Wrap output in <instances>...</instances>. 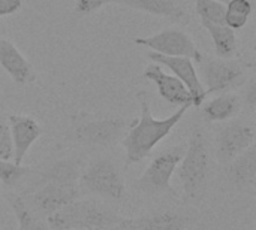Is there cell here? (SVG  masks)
<instances>
[{
	"label": "cell",
	"instance_id": "10",
	"mask_svg": "<svg viewBox=\"0 0 256 230\" xmlns=\"http://www.w3.org/2000/svg\"><path fill=\"white\" fill-rule=\"evenodd\" d=\"M134 42L136 45L147 46L150 51L162 54V55L189 57L194 61H196L198 57L201 55V51L198 49L194 39L186 31H183L182 28H176V27L165 28L152 36L135 37Z\"/></svg>",
	"mask_w": 256,
	"mask_h": 230
},
{
	"label": "cell",
	"instance_id": "1",
	"mask_svg": "<svg viewBox=\"0 0 256 230\" xmlns=\"http://www.w3.org/2000/svg\"><path fill=\"white\" fill-rule=\"evenodd\" d=\"M135 97L140 103L141 115L122 139V145L126 151L124 168H129L147 159L154 147L174 130V127L182 121V118L190 108L189 105L180 106L174 114L168 115L166 118L158 120L152 114L148 93L146 90H138Z\"/></svg>",
	"mask_w": 256,
	"mask_h": 230
},
{
	"label": "cell",
	"instance_id": "17",
	"mask_svg": "<svg viewBox=\"0 0 256 230\" xmlns=\"http://www.w3.org/2000/svg\"><path fill=\"white\" fill-rule=\"evenodd\" d=\"M228 180L238 190L254 192L256 186V145L237 156L226 166Z\"/></svg>",
	"mask_w": 256,
	"mask_h": 230
},
{
	"label": "cell",
	"instance_id": "3",
	"mask_svg": "<svg viewBox=\"0 0 256 230\" xmlns=\"http://www.w3.org/2000/svg\"><path fill=\"white\" fill-rule=\"evenodd\" d=\"M135 121L136 118L75 114L72 117L70 136L81 145L108 150L122 142Z\"/></svg>",
	"mask_w": 256,
	"mask_h": 230
},
{
	"label": "cell",
	"instance_id": "15",
	"mask_svg": "<svg viewBox=\"0 0 256 230\" xmlns=\"http://www.w3.org/2000/svg\"><path fill=\"white\" fill-rule=\"evenodd\" d=\"M0 66L18 85H27L36 81V70L33 64L12 40L4 37H0Z\"/></svg>",
	"mask_w": 256,
	"mask_h": 230
},
{
	"label": "cell",
	"instance_id": "28",
	"mask_svg": "<svg viewBox=\"0 0 256 230\" xmlns=\"http://www.w3.org/2000/svg\"><path fill=\"white\" fill-rule=\"evenodd\" d=\"M110 230H138L132 219H118V222Z\"/></svg>",
	"mask_w": 256,
	"mask_h": 230
},
{
	"label": "cell",
	"instance_id": "18",
	"mask_svg": "<svg viewBox=\"0 0 256 230\" xmlns=\"http://www.w3.org/2000/svg\"><path fill=\"white\" fill-rule=\"evenodd\" d=\"M202 118L207 123H224L237 117L242 111V99L238 94L228 91L202 102Z\"/></svg>",
	"mask_w": 256,
	"mask_h": 230
},
{
	"label": "cell",
	"instance_id": "6",
	"mask_svg": "<svg viewBox=\"0 0 256 230\" xmlns=\"http://www.w3.org/2000/svg\"><path fill=\"white\" fill-rule=\"evenodd\" d=\"M80 190L106 201L120 202L126 195V183L118 165L108 159L93 160L80 175Z\"/></svg>",
	"mask_w": 256,
	"mask_h": 230
},
{
	"label": "cell",
	"instance_id": "11",
	"mask_svg": "<svg viewBox=\"0 0 256 230\" xmlns=\"http://www.w3.org/2000/svg\"><path fill=\"white\" fill-rule=\"evenodd\" d=\"M147 57L153 61L160 64L162 67H168L176 78H178L186 88L189 90L192 99H194V106H201L202 102L207 99L206 90L200 81L195 63L189 57H171V55H162L153 51H148Z\"/></svg>",
	"mask_w": 256,
	"mask_h": 230
},
{
	"label": "cell",
	"instance_id": "26",
	"mask_svg": "<svg viewBox=\"0 0 256 230\" xmlns=\"http://www.w3.org/2000/svg\"><path fill=\"white\" fill-rule=\"evenodd\" d=\"M22 7V0H0V18L16 13Z\"/></svg>",
	"mask_w": 256,
	"mask_h": 230
},
{
	"label": "cell",
	"instance_id": "20",
	"mask_svg": "<svg viewBox=\"0 0 256 230\" xmlns=\"http://www.w3.org/2000/svg\"><path fill=\"white\" fill-rule=\"evenodd\" d=\"M202 27L210 33L214 45L216 57L220 58H236L238 52V39L236 30L230 28L226 24H210L201 22Z\"/></svg>",
	"mask_w": 256,
	"mask_h": 230
},
{
	"label": "cell",
	"instance_id": "25",
	"mask_svg": "<svg viewBox=\"0 0 256 230\" xmlns=\"http://www.w3.org/2000/svg\"><path fill=\"white\" fill-rule=\"evenodd\" d=\"M117 0H75V7H74V13L76 16H87L96 10H99L100 7L110 4V3H116Z\"/></svg>",
	"mask_w": 256,
	"mask_h": 230
},
{
	"label": "cell",
	"instance_id": "29",
	"mask_svg": "<svg viewBox=\"0 0 256 230\" xmlns=\"http://www.w3.org/2000/svg\"><path fill=\"white\" fill-rule=\"evenodd\" d=\"M2 228H3V220L0 219V230H2Z\"/></svg>",
	"mask_w": 256,
	"mask_h": 230
},
{
	"label": "cell",
	"instance_id": "16",
	"mask_svg": "<svg viewBox=\"0 0 256 230\" xmlns=\"http://www.w3.org/2000/svg\"><path fill=\"white\" fill-rule=\"evenodd\" d=\"M116 3L134 10L170 18L180 24L189 22V12L182 0H117Z\"/></svg>",
	"mask_w": 256,
	"mask_h": 230
},
{
	"label": "cell",
	"instance_id": "8",
	"mask_svg": "<svg viewBox=\"0 0 256 230\" xmlns=\"http://www.w3.org/2000/svg\"><path fill=\"white\" fill-rule=\"evenodd\" d=\"M81 190L78 183H63L54 180H38L30 192L28 205L42 217H48L80 199Z\"/></svg>",
	"mask_w": 256,
	"mask_h": 230
},
{
	"label": "cell",
	"instance_id": "4",
	"mask_svg": "<svg viewBox=\"0 0 256 230\" xmlns=\"http://www.w3.org/2000/svg\"><path fill=\"white\" fill-rule=\"evenodd\" d=\"M118 216L93 199H76L46 217L51 230H110Z\"/></svg>",
	"mask_w": 256,
	"mask_h": 230
},
{
	"label": "cell",
	"instance_id": "21",
	"mask_svg": "<svg viewBox=\"0 0 256 230\" xmlns=\"http://www.w3.org/2000/svg\"><path fill=\"white\" fill-rule=\"evenodd\" d=\"M225 12V24L232 30H242L246 27L249 16L252 15L254 4L250 0H228Z\"/></svg>",
	"mask_w": 256,
	"mask_h": 230
},
{
	"label": "cell",
	"instance_id": "13",
	"mask_svg": "<svg viewBox=\"0 0 256 230\" xmlns=\"http://www.w3.org/2000/svg\"><path fill=\"white\" fill-rule=\"evenodd\" d=\"M142 76L146 79H150L156 85L159 96L170 105H174L178 108L184 106V105L194 106V99H192L189 90L186 88V85L174 75L166 73L160 64L152 61L144 69Z\"/></svg>",
	"mask_w": 256,
	"mask_h": 230
},
{
	"label": "cell",
	"instance_id": "9",
	"mask_svg": "<svg viewBox=\"0 0 256 230\" xmlns=\"http://www.w3.org/2000/svg\"><path fill=\"white\" fill-rule=\"evenodd\" d=\"M255 126L240 121L230 120L216 133V160L222 166H228L237 156L244 153L255 144Z\"/></svg>",
	"mask_w": 256,
	"mask_h": 230
},
{
	"label": "cell",
	"instance_id": "7",
	"mask_svg": "<svg viewBox=\"0 0 256 230\" xmlns=\"http://www.w3.org/2000/svg\"><path fill=\"white\" fill-rule=\"evenodd\" d=\"M186 151L184 145H174L165 148L159 154L153 157L147 169L135 183L136 189L144 195L159 196L165 193H171V178L176 174V169L183 159Z\"/></svg>",
	"mask_w": 256,
	"mask_h": 230
},
{
	"label": "cell",
	"instance_id": "19",
	"mask_svg": "<svg viewBox=\"0 0 256 230\" xmlns=\"http://www.w3.org/2000/svg\"><path fill=\"white\" fill-rule=\"evenodd\" d=\"M8 204L16 219L18 230H51L46 219L38 214L21 195H8Z\"/></svg>",
	"mask_w": 256,
	"mask_h": 230
},
{
	"label": "cell",
	"instance_id": "30",
	"mask_svg": "<svg viewBox=\"0 0 256 230\" xmlns=\"http://www.w3.org/2000/svg\"><path fill=\"white\" fill-rule=\"evenodd\" d=\"M219 1H222V3H226L228 0H219Z\"/></svg>",
	"mask_w": 256,
	"mask_h": 230
},
{
	"label": "cell",
	"instance_id": "31",
	"mask_svg": "<svg viewBox=\"0 0 256 230\" xmlns=\"http://www.w3.org/2000/svg\"><path fill=\"white\" fill-rule=\"evenodd\" d=\"M4 230H15V229H12V228H6Z\"/></svg>",
	"mask_w": 256,
	"mask_h": 230
},
{
	"label": "cell",
	"instance_id": "27",
	"mask_svg": "<svg viewBox=\"0 0 256 230\" xmlns=\"http://www.w3.org/2000/svg\"><path fill=\"white\" fill-rule=\"evenodd\" d=\"M244 100L248 102V105L255 109V103H256V84H255V78L250 79V84L248 87V94L244 97Z\"/></svg>",
	"mask_w": 256,
	"mask_h": 230
},
{
	"label": "cell",
	"instance_id": "14",
	"mask_svg": "<svg viewBox=\"0 0 256 230\" xmlns=\"http://www.w3.org/2000/svg\"><path fill=\"white\" fill-rule=\"evenodd\" d=\"M138 230H188L195 220L189 210L165 208L132 219Z\"/></svg>",
	"mask_w": 256,
	"mask_h": 230
},
{
	"label": "cell",
	"instance_id": "5",
	"mask_svg": "<svg viewBox=\"0 0 256 230\" xmlns=\"http://www.w3.org/2000/svg\"><path fill=\"white\" fill-rule=\"evenodd\" d=\"M198 76L206 90V96L232 91L246 84L248 69L254 63H246L237 58L210 57L201 52L196 61Z\"/></svg>",
	"mask_w": 256,
	"mask_h": 230
},
{
	"label": "cell",
	"instance_id": "22",
	"mask_svg": "<svg viewBox=\"0 0 256 230\" xmlns=\"http://www.w3.org/2000/svg\"><path fill=\"white\" fill-rule=\"evenodd\" d=\"M195 12L201 22L225 24L226 4L219 0H195Z\"/></svg>",
	"mask_w": 256,
	"mask_h": 230
},
{
	"label": "cell",
	"instance_id": "23",
	"mask_svg": "<svg viewBox=\"0 0 256 230\" xmlns=\"http://www.w3.org/2000/svg\"><path fill=\"white\" fill-rule=\"evenodd\" d=\"M28 172H30V169L24 168L22 165L16 166L12 162H2L0 160V183L6 184L9 187L15 186Z\"/></svg>",
	"mask_w": 256,
	"mask_h": 230
},
{
	"label": "cell",
	"instance_id": "24",
	"mask_svg": "<svg viewBox=\"0 0 256 230\" xmlns=\"http://www.w3.org/2000/svg\"><path fill=\"white\" fill-rule=\"evenodd\" d=\"M14 154V145L10 138V129L8 118L0 114V160L2 162H10Z\"/></svg>",
	"mask_w": 256,
	"mask_h": 230
},
{
	"label": "cell",
	"instance_id": "32",
	"mask_svg": "<svg viewBox=\"0 0 256 230\" xmlns=\"http://www.w3.org/2000/svg\"><path fill=\"white\" fill-rule=\"evenodd\" d=\"M0 109H2V105H0Z\"/></svg>",
	"mask_w": 256,
	"mask_h": 230
},
{
	"label": "cell",
	"instance_id": "2",
	"mask_svg": "<svg viewBox=\"0 0 256 230\" xmlns=\"http://www.w3.org/2000/svg\"><path fill=\"white\" fill-rule=\"evenodd\" d=\"M208 174L210 153L207 138L202 132L196 130L189 138L184 156L176 169V175L182 184L183 199L189 202L201 201L207 190Z\"/></svg>",
	"mask_w": 256,
	"mask_h": 230
},
{
	"label": "cell",
	"instance_id": "12",
	"mask_svg": "<svg viewBox=\"0 0 256 230\" xmlns=\"http://www.w3.org/2000/svg\"><path fill=\"white\" fill-rule=\"evenodd\" d=\"M8 123L14 145L12 163L21 166L26 156L28 154V150L39 139L44 130L33 117L26 114H10L8 115Z\"/></svg>",
	"mask_w": 256,
	"mask_h": 230
}]
</instances>
